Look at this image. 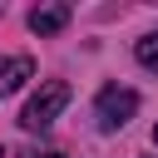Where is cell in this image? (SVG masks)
<instances>
[{
    "label": "cell",
    "mask_w": 158,
    "mask_h": 158,
    "mask_svg": "<svg viewBox=\"0 0 158 158\" xmlns=\"http://www.w3.org/2000/svg\"><path fill=\"white\" fill-rule=\"evenodd\" d=\"M64 104H69V84H64V79H49V84H40V94L25 104L20 123H25V128H49V123L64 114Z\"/></svg>",
    "instance_id": "6da1fadb"
},
{
    "label": "cell",
    "mask_w": 158,
    "mask_h": 158,
    "mask_svg": "<svg viewBox=\"0 0 158 158\" xmlns=\"http://www.w3.org/2000/svg\"><path fill=\"white\" fill-rule=\"evenodd\" d=\"M94 114H99V128H123L133 114H138V94L133 89H123V84H109V89H99V99H94Z\"/></svg>",
    "instance_id": "7a4b0ae2"
},
{
    "label": "cell",
    "mask_w": 158,
    "mask_h": 158,
    "mask_svg": "<svg viewBox=\"0 0 158 158\" xmlns=\"http://www.w3.org/2000/svg\"><path fill=\"white\" fill-rule=\"evenodd\" d=\"M69 25V5H35L30 10V30L35 35H59Z\"/></svg>",
    "instance_id": "3957f363"
},
{
    "label": "cell",
    "mask_w": 158,
    "mask_h": 158,
    "mask_svg": "<svg viewBox=\"0 0 158 158\" xmlns=\"http://www.w3.org/2000/svg\"><path fill=\"white\" fill-rule=\"evenodd\" d=\"M30 74H35V64H30L25 54H10V59H0V99H5V94H15V89L30 79Z\"/></svg>",
    "instance_id": "277c9868"
},
{
    "label": "cell",
    "mask_w": 158,
    "mask_h": 158,
    "mask_svg": "<svg viewBox=\"0 0 158 158\" xmlns=\"http://www.w3.org/2000/svg\"><path fill=\"white\" fill-rule=\"evenodd\" d=\"M133 54H138V64H143V69H153V74H158V30H153V35H143V40L133 44Z\"/></svg>",
    "instance_id": "5b68a950"
},
{
    "label": "cell",
    "mask_w": 158,
    "mask_h": 158,
    "mask_svg": "<svg viewBox=\"0 0 158 158\" xmlns=\"http://www.w3.org/2000/svg\"><path fill=\"white\" fill-rule=\"evenodd\" d=\"M153 148H158V128H153Z\"/></svg>",
    "instance_id": "8992f818"
},
{
    "label": "cell",
    "mask_w": 158,
    "mask_h": 158,
    "mask_svg": "<svg viewBox=\"0 0 158 158\" xmlns=\"http://www.w3.org/2000/svg\"><path fill=\"white\" fill-rule=\"evenodd\" d=\"M44 158H59V153H44Z\"/></svg>",
    "instance_id": "52a82bcc"
},
{
    "label": "cell",
    "mask_w": 158,
    "mask_h": 158,
    "mask_svg": "<svg viewBox=\"0 0 158 158\" xmlns=\"http://www.w3.org/2000/svg\"><path fill=\"white\" fill-rule=\"evenodd\" d=\"M0 158H5V153H0Z\"/></svg>",
    "instance_id": "ba28073f"
}]
</instances>
